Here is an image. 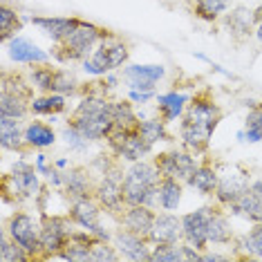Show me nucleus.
Listing matches in <instances>:
<instances>
[{"mask_svg": "<svg viewBox=\"0 0 262 262\" xmlns=\"http://www.w3.org/2000/svg\"><path fill=\"white\" fill-rule=\"evenodd\" d=\"M155 217H157V208L152 206H144V204H128L123 208V213L119 215L117 224L126 226L133 233H139L148 237L155 226Z\"/></svg>", "mask_w": 262, "mask_h": 262, "instance_id": "obj_22", "label": "nucleus"}, {"mask_svg": "<svg viewBox=\"0 0 262 262\" xmlns=\"http://www.w3.org/2000/svg\"><path fill=\"white\" fill-rule=\"evenodd\" d=\"M220 121H222V108L217 101L206 92L195 94L177 126L180 146L195 152L198 157H204L211 148V139Z\"/></svg>", "mask_w": 262, "mask_h": 262, "instance_id": "obj_1", "label": "nucleus"}, {"mask_svg": "<svg viewBox=\"0 0 262 262\" xmlns=\"http://www.w3.org/2000/svg\"><path fill=\"white\" fill-rule=\"evenodd\" d=\"M20 29H23V16L18 14V9L11 7L9 3H3V7H0V40L7 43Z\"/></svg>", "mask_w": 262, "mask_h": 262, "instance_id": "obj_38", "label": "nucleus"}, {"mask_svg": "<svg viewBox=\"0 0 262 262\" xmlns=\"http://www.w3.org/2000/svg\"><path fill=\"white\" fill-rule=\"evenodd\" d=\"M74 222L65 213H40V260H56L72 240Z\"/></svg>", "mask_w": 262, "mask_h": 262, "instance_id": "obj_7", "label": "nucleus"}, {"mask_svg": "<svg viewBox=\"0 0 262 262\" xmlns=\"http://www.w3.org/2000/svg\"><path fill=\"white\" fill-rule=\"evenodd\" d=\"M25 123L27 119L14 117H0V146L5 152H18L27 150L25 146Z\"/></svg>", "mask_w": 262, "mask_h": 262, "instance_id": "obj_25", "label": "nucleus"}, {"mask_svg": "<svg viewBox=\"0 0 262 262\" xmlns=\"http://www.w3.org/2000/svg\"><path fill=\"white\" fill-rule=\"evenodd\" d=\"M237 139L244 144H262V103H253L244 119V130L237 133Z\"/></svg>", "mask_w": 262, "mask_h": 262, "instance_id": "obj_35", "label": "nucleus"}, {"mask_svg": "<svg viewBox=\"0 0 262 262\" xmlns=\"http://www.w3.org/2000/svg\"><path fill=\"white\" fill-rule=\"evenodd\" d=\"M70 97L65 94H56V92H43V94H34L32 99V117L38 119H58L61 115H65L70 108Z\"/></svg>", "mask_w": 262, "mask_h": 262, "instance_id": "obj_29", "label": "nucleus"}, {"mask_svg": "<svg viewBox=\"0 0 262 262\" xmlns=\"http://www.w3.org/2000/svg\"><path fill=\"white\" fill-rule=\"evenodd\" d=\"M150 262H186L184 260V242H177V244H152Z\"/></svg>", "mask_w": 262, "mask_h": 262, "instance_id": "obj_41", "label": "nucleus"}, {"mask_svg": "<svg viewBox=\"0 0 262 262\" xmlns=\"http://www.w3.org/2000/svg\"><path fill=\"white\" fill-rule=\"evenodd\" d=\"M94 188H97V175L90 166H70L65 170V184L61 195L68 204L76 200L94 198Z\"/></svg>", "mask_w": 262, "mask_h": 262, "instance_id": "obj_17", "label": "nucleus"}, {"mask_svg": "<svg viewBox=\"0 0 262 262\" xmlns=\"http://www.w3.org/2000/svg\"><path fill=\"white\" fill-rule=\"evenodd\" d=\"M7 56L11 63H18V65H43V63H52V54L45 52L43 47H38L34 40H29L20 34L11 36L7 43Z\"/></svg>", "mask_w": 262, "mask_h": 262, "instance_id": "obj_19", "label": "nucleus"}, {"mask_svg": "<svg viewBox=\"0 0 262 262\" xmlns=\"http://www.w3.org/2000/svg\"><path fill=\"white\" fill-rule=\"evenodd\" d=\"M170 123L164 121L162 117H141L139 126H137V133L141 135V139L146 141L148 146H159V144H166L170 141V130H168Z\"/></svg>", "mask_w": 262, "mask_h": 262, "instance_id": "obj_32", "label": "nucleus"}, {"mask_svg": "<svg viewBox=\"0 0 262 262\" xmlns=\"http://www.w3.org/2000/svg\"><path fill=\"white\" fill-rule=\"evenodd\" d=\"M128 63H130V47L119 36H115V34H108L97 45V50L81 63V70L88 76L101 79V76H105L110 72L123 70Z\"/></svg>", "mask_w": 262, "mask_h": 262, "instance_id": "obj_6", "label": "nucleus"}, {"mask_svg": "<svg viewBox=\"0 0 262 262\" xmlns=\"http://www.w3.org/2000/svg\"><path fill=\"white\" fill-rule=\"evenodd\" d=\"M157 90H126V97L133 101L135 105H148V103H152L155 99H157Z\"/></svg>", "mask_w": 262, "mask_h": 262, "instance_id": "obj_43", "label": "nucleus"}, {"mask_svg": "<svg viewBox=\"0 0 262 262\" xmlns=\"http://www.w3.org/2000/svg\"><path fill=\"white\" fill-rule=\"evenodd\" d=\"M108 29L94 25V23L81 20L76 29L70 34L63 43L54 45V52H52V58L61 65H72V63H83L88 56L97 50V45L108 36Z\"/></svg>", "mask_w": 262, "mask_h": 262, "instance_id": "obj_4", "label": "nucleus"}, {"mask_svg": "<svg viewBox=\"0 0 262 262\" xmlns=\"http://www.w3.org/2000/svg\"><path fill=\"white\" fill-rule=\"evenodd\" d=\"M190 99L193 97H190L188 92L172 88V90H168V92L157 94V99H155V110H157V115L162 117L164 121L177 123L184 117V112H186Z\"/></svg>", "mask_w": 262, "mask_h": 262, "instance_id": "obj_24", "label": "nucleus"}, {"mask_svg": "<svg viewBox=\"0 0 262 262\" xmlns=\"http://www.w3.org/2000/svg\"><path fill=\"white\" fill-rule=\"evenodd\" d=\"M222 260H231V255H224V253H215V251H206L202 253V262H222Z\"/></svg>", "mask_w": 262, "mask_h": 262, "instance_id": "obj_47", "label": "nucleus"}, {"mask_svg": "<svg viewBox=\"0 0 262 262\" xmlns=\"http://www.w3.org/2000/svg\"><path fill=\"white\" fill-rule=\"evenodd\" d=\"M43 175L36 170L34 162L20 157L11 164L9 172L3 177V200L5 202H36L43 190Z\"/></svg>", "mask_w": 262, "mask_h": 262, "instance_id": "obj_5", "label": "nucleus"}, {"mask_svg": "<svg viewBox=\"0 0 262 262\" xmlns=\"http://www.w3.org/2000/svg\"><path fill=\"white\" fill-rule=\"evenodd\" d=\"M184 184L175 177H162L157 186V211H180L184 202Z\"/></svg>", "mask_w": 262, "mask_h": 262, "instance_id": "obj_31", "label": "nucleus"}, {"mask_svg": "<svg viewBox=\"0 0 262 262\" xmlns=\"http://www.w3.org/2000/svg\"><path fill=\"white\" fill-rule=\"evenodd\" d=\"M68 215L74 222V226L92 233L97 240H112V231L105 226V211L94 198H85V200H76L68 204Z\"/></svg>", "mask_w": 262, "mask_h": 262, "instance_id": "obj_11", "label": "nucleus"}, {"mask_svg": "<svg viewBox=\"0 0 262 262\" xmlns=\"http://www.w3.org/2000/svg\"><path fill=\"white\" fill-rule=\"evenodd\" d=\"M249 193H251L253 198L258 200V204L262 206V177H255V180H251V184H249Z\"/></svg>", "mask_w": 262, "mask_h": 262, "instance_id": "obj_46", "label": "nucleus"}, {"mask_svg": "<svg viewBox=\"0 0 262 262\" xmlns=\"http://www.w3.org/2000/svg\"><path fill=\"white\" fill-rule=\"evenodd\" d=\"M5 231L32 255V260H40V215L36 217L27 211H14L5 222Z\"/></svg>", "mask_w": 262, "mask_h": 262, "instance_id": "obj_10", "label": "nucleus"}, {"mask_svg": "<svg viewBox=\"0 0 262 262\" xmlns=\"http://www.w3.org/2000/svg\"><path fill=\"white\" fill-rule=\"evenodd\" d=\"M112 119H115V128L135 130L141 121V112H137V105L128 97L112 99Z\"/></svg>", "mask_w": 262, "mask_h": 262, "instance_id": "obj_34", "label": "nucleus"}, {"mask_svg": "<svg viewBox=\"0 0 262 262\" xmlns=\"http://www.w3.org/2000/svg\"><path fill=\"white\" fill-rule=\"evenodd\" d=\"M211 208H213V204L198 206L182 215V242L184 244H188V247H193V249H200V251L211 249V242H208Z\"/></svg>", "mask_w": 262, "mask_h": 262, "instance_id": "obj_15", "label": "nucleus"}, {"mask_svg": "<svg viewBox=\"0 0 262 262\" xmlns=\"http://www.w3.org/2000/svg\"><path fill=\"white\" fill-rule=\"evenodd\" d=\"M157 166L152 157L123 166V198L126 204H144L157 208V186H159Z\"/></svg>", "mask_w": 262, "mask_h": 262, "instance_id": "obj_3", "label": "nucleus"}, {"mask_svg": "<svg viewBox=\"0 0 262 262\" xmlns=\"http://www.w3.org/2000/svg\"><path fill=\"white\" fill-rule=\"evenodd\" d=\"M126 90H157V83L166 79L162 63H128L121 70Z\"/></svg>", "mask_w": 262, "mask_h": 262, "instance_id": "obj_16", "label": "nucleus"}, {"mask_svg": "<svg viewBox=\"0 0 262 262\" xmlns=\"http://www.w3.org/2000/svg\"><path fill=\"white\" fill-rule=\"evenodd\" d=\"M220 182V168L215 164L206 162V159H200L198 168L190 172V177L186 180V186L193 188L198 195H204V198H213Z\"/></svg>", "mask_w": 262, "mask_h": 262, "instance_id": "obj_28", "label": "nucleus"}, {"mask_svg": "<svg viewBox=\"0 0 262 262\" xmlns=\"http://www.w3.org/2000/svg\"><path fill=\"white\" fill-rule=\"evenodd\" d=\"M224 27L231 38L235 40H247L255 32V20H253V9L249 7H231L229 14H224Z\"/></svg>", "mask_w": 262, "mask_h": 262, "instance_id": "obj_27", "label": "nucleus"}, {"mask_svg": "<svg viewBox=\"0 0 262 262\" xmlns=\"http://www.w3.org/2000/svg\"><path fill=\"white\" fill-rule=\"evenodd\" d=\"M34 88L29 85L23 76L5 74L3 88H0V117H14V119H27L32 115V99Z\"/></svg>", "mask_w": 262, "mask_h": 262, "instance_id": "obj_8", "label": "nucleus"}, {"mask_svg": "<svg viewBox=\"0 0 262 262\" xmlns=\"http://www.w3.org/2000/svg\"><path fill=\"white\" fill-rule=\"evenodd\" d=\"M233 251L237 258L262 260V222L249 226L244 233H240L233 242Z\"/></svg>", "mask_w": 262, "mask_h": 262, "instance_id": "obj_30", "label": "nucleus"}, {"mask_svg": "<svg viewBox=\"0 0 262 262\" xmlns=\"http://www.w3.org/2000/svg\"><path fill=\"white\" fill-rule=\"evenodd\" d=\"M117 260H121V253L112 244V240H97L92 244V262H117Z\"/></svg>", "mask_w": 262, "mask_h": 262, "instance_id": "obj_42", "label": "nucleus"}, {"mask_svg": "<svg viewBox=\"0 0 262 262\" xmlns=\"http://www.w3.org/2000/svg\"><path fill=\"white\" fill-rule=\"evenodd\" d=\"M235 229L231 222V213L224 206L213 204L211 208V224H208V242L213 247H229L235 242Z\"/></svg>", "mask_w": 262, "mask_h": 262, "instance_id": "obj_23", "label": "nucleus"}, {"mask_svg": "<svg viewBox=\"0 0 262 262\" xmlns=\"http://www.w3.org/2000/svg\"><path fill=\"white\" fill-rule=\"evenodd\" d=\"M68 121L76 130H81L88 139H92L94 144L108 139L110 133L115 130V119H112V99L101 83L99 88H92V90L83 88L79 103L70 112Z\"/></svg>", "mask_w": 262, "mask_h": 262, "instance_id": "obj_2", "label": "nucleus"}, {"mask_svg": "<svg viewBox=\"0 0 262 262\" xmlns=\"http://www.w3.org/2000/svg\"><path fill=\"white\" fill-rule=\"evenodd\" d=\"M112 244L119 249L121 258L133 260V262H150V253H152V244L148 237L133 233L126 226L117 224L112 231Z\"/></svg>", "mask_w": 262, "mask_h": 262, "instance_id": "obj_18", "label": "nucleus"}, {"mask_svg": "<svg viewBox=\"0 0 262 262\" xmlns=\"http://www.w3.org/2000/svg\"><path fill=\"white\" fill-rule=\"evenodd\" d=\"M105 146H108V150L112 152V157L123 166L139 162V159H148L155 155V148L148 146L146 141L141 139V135L137 133V128L135 130L115 128L108 139H105Z\"/></svg>", "mask_w": 262, "mask_h": 262, "instance_id": "obj_12", "label": "nucleus"}, {"mask_svg": "<svg viewBox=\"0 0 262 262\" xmlns=\"http://www.w3.org/2000/svg\"><path fill=\"white\" fill-rule=\"evenodd\" d=\"M0 260L3 262H32V255L20 244H16L11 240L7 235V231L3 229V235H0Z\"/></svg>", "mask_w": 262, "mask_h": 262, "instance_id": "obj_40", "label": "nucleus"}, {"mask_svg": "<svg viewBox=\"0 0 262 262\" xmlns=\"http://www.w3.org/2000/svg\"><path fill=\"white\" fill-rule=\"evenodd\" d=\"M54 166H56V168H61V170H68L72 164H70V159H65V157H56L54 159Z\"/></svg>", "mask_w": 262, "mask_h": 262, "instance_id": "obj_48", "label": "nucleus"}, {"mask_svg": "<svg viewBox=\"0 0 262 262\" xmlns=\"http://www.w3.org/2000/svg\"><path fill=\"white\" fill-rule=\"evenodd\" d=\"M249 184H251V172L242 166H224L220 170V182H217V188L213 193V200L215 204L229 208L233 202H237L244 193L249 190Z\"/></svg>", "mask_w": 262, "mask_h": 262, "instance_id": "obj_14", "label": "nucleus"}, {"mask_svg": "<svg viewBox=\"0 0 262 262\" xmlns=\"http://www.w3.org/2000/svg\"><path fill=\"white\" fill-rule=\"evenodd\" d=\"M58 135L54 126L50 121H40L38 117H34L32 121L25 123V146L27 150H47L56 144Z\"/></svg>", "mask_w": 262, "mask_h": 262, "instance_id": "obj_26", "label": "nucleus"}, {"mask_svg": "<svg viewBox=\"0 0 262 262\" xmlns=\"http://www.w3.org/2000/svg\"><path fill=\"white\" fill-rule=\"evenodd\" d=\"M54 76H56V68L52 63H43V65H32L27 72V81L29 85L36 90V94L43 92H52L54 88Z\"/></svg>", "mask_w": 262, "mask_h": 262, "instance_id": "obj_36", "label": "nucleus"}, {"mask_svg": "<svg viewBox=\"0 0 262 262\" xmlns=\"http://www.w3.org/2000/svg\"><path fill=\"white\" fill-rule=\"evenodd\" d=\"M235 0H190V11L202 23H220Z\"/></svg>", "mask_w": 262, "mask_h": 262, "instance_id": "obj_33", "label": "nucleus"}, {"mask_svg": "<svg viewBox=\"0 0 262 262\" xmlns=\"http://www.w3.org/2000/svg\"><path fill=\"white\" fill-rule=\"evenodd\" d=\"M27 20L54 45L63 43L81 23V18H74V16H29Z\"/></svg>", "mask_w": 262, "mask_h": 262, "instance_id": "obj_20", "label": "nucleus"}, {"mask_svg": "<svg viewBox=\"0 0 262 262\" xmlns=\"http://www.w3.org/2000/svg\"><path fill=\"white\" fill-rule=\"evenodd\" d=\"M32 162H34V166H36V170L40 172V175H43V180H45L47 175H50L52 170H54V159L47 157L43 150H36V155H34Z\"/></svg>", "mask_w": 262, "mask_h": 262, "instance_id": "obj_44", "label": "nucleus"}, {"mask_svg": "<svg viewBox=\"0 0 262 262\" xmlns=\"http://www.w3.org/2000/svg\"><path fill=\"white\" fill-rule=\"evenodd\" d=\"M52 92L56 94H65V97H81L83 94V85L79 81V76L74 74L72 68H56V76H54V88Z\"/></svg>", "mask_w": 262, "mask_h": 262, "instance_id": "obj_37", "label": "nucleus"}, {"mask_svg": "<svg viewBox=\"0 0 262 262\" xmlns=\"http://www.w3.org/2000/svg\"><path fill=\"white\" fill-rule=\"evenodd\" d=\"M253 20H255V32L253 36L258 43H262V5H258V7H253Z\"/></svg>", "mask_w": 262, "mask_h": 262, "instance_id": "obj_45", "label": "nucleus"}, {"mask_svg": "<svg viewBox=\"0 0 262 262\" xmlns=\"http://www.w3.org/2000/svg\"><path fill=\"white\" fill-rule=\"evenodd\" d=\"M200 159L202 157L186 150L184 146L168 148V150L152 155V162H155V166H157L159 175L162 177H175V180H182L184 184H186V180L190 177V172L198 168Z\"/></svg>", "mask_w": 262, "mask_h": 262, "instance_id": "obj_13", "label": "nucleus"}, {"mask_svg": "<svg viewBox=\"0 0 262 262\" xmlns=\"http://www.w3.org/2000/svg\"><path fill=\"white\" fill-rule=\"evenodd\" d=\"M94 200L103 206L105 215L119 220V215L126 208L123 198V164L115 162L108 170H103L97 177V188H94Z\"/></svg>", "mask_w": 262, "mask_h": 262, "instance_id": "obj_9", "label": "nucleus"}, {"mask_svg": "<svg viewBox=\"0 0 262 262\" xmlns=\"http://www.w3.org/2000/svg\"><path fill=\"white\" fill-rule=\"evenodd\" d=\"M61 139H63V144L68 146V150L70 152H76V155H88L90 152V148L94 141L92 139H88L85 135L81 133V130H76L70 121H65V126L61 128Z\"/></svg>", "mask_w": 262, "mask_h": 262, "instance_id": "obj_39", "label": "nucleus"}, {"mask_svg": "<svg viewBox=\"0 0 262 262\" xmlns=\"http://www.w3.org/2000/svg\"><path fill=\"white\" fill-rule=\"evenodd\" d=\"M148 240H150V244L182 242V215H177V211H157L155 226Z\"/></svg>", "mask_w": 262, "mask_h": 262, "instance_id": "obj_21", "label": "nucleus"}]
</instances>
